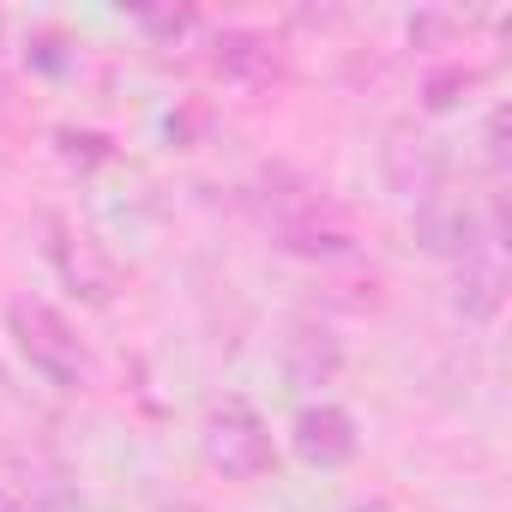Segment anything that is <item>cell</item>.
I'll return each mask as SVG.
<instances>
[{"label": "cell", "mask_w": 512, "mask_h": 512, "mask_svg": "<svg viewBox=\"0 0 512 512\" xmlns=\"http://www.w3.org/2000/svg\"><path fill=\"white\" fill-rule=\"evenodd\" d=\"M290 452L308 464V470H344L356 452H362V434H356V416L344 404H302L296 422H290Z\"/></svg>", "instance_id": "3"}, {"label": "cell", "mask_w": 512, "mask_h": 512, "mask_svg": "<svg viewBox=\"0 0 512 512\" xmlns=\"http://www.w3.org/2000/svg\"><path fill=\"white\" fill-rule=\"evenodd\" d=\"M163 512H199V506H163Z\"/></svg>", "instance_id": "7"}, {"label": "cell", "mask_w": 512, "mask_h": 512, "mask_svg": "<svg viewBox=\"0 0 512 512\" xmlns=\"http://www.w3.org/2000/svg\"><path fill=\"white\" fill-rule=\"evenodd\" d=\"M139 25L145 31H163V37H181L193 25V13H139Z\"/></svg>", "instance_id": "5"}, {"label": "cell", "mask_w": 512, "mask_h": 512, "mask_svg": "<svg viewBox=\"0 0 512 512\" xmlns=\"http://www.w3.org/2000/svg\"><path fill=\"white\" fill-rule=\"evenodd\" d=\"M0 512H31V506H25V500H19L13 488H0Z\"/></svg>", "instance_id": "6"}, {"label": "cell", "mask_w": 512, "mask_h": 512, "mask_svg": "<svg viewBox=\"0 0 512 512\" xmlns=\"http://www.w3.org/2000/svg\"><path fill=\"white\" fill-rule=\"evenodd\" d=\"M49 260H55V272H61L85 302H109V296H115V266L103 260V247H97L85 229H73L67 217H49Z\"/></svg>", "instance_id": "4"}, {"label": "cell", "mask_w": 512, "mask_h": 512, "mask_svg": "<svg viewBox=\"0 0 512 512\" xmlns=\"http://www.w3.org/2000/svg\"><path fill=\"white\" fill-rule=\"evenodd\" d=\"M199 458L229 476V482H260L278 470V446H272V428L266 416L253 410L247 398H217L199 422Z\"/></svg>", "instance_id": "2"}, {"label": "cell", "mask_w": 512, "mask_h": 512, "mask_svg": "<svg viewBox=\"0 0 512 512\" xmlns=\"http://www.w3.org/2000/svg\"><path fill=\"white\" fill-rule=\"evenodd\" d=\"M7 338H13V350L31 362V374L49 380L55 392H85L91 374H97L91 344L79 338V326H73L55 302H37V296L7 302Z\"/></svg>", "instance_id": "1"}]
</instances>
